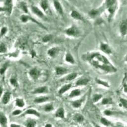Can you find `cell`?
<instances>
[{"mask_svg":"<svg viewBox=\"0 0 127 127\" xmlns=\"http://www.w3.org/2000/svg\"><path fill=\"white\" fill-rule=\"evenodd\" d=\"M113 114H114V113L112 112V111H109V110H105V111H104V114L106 116H111Z\"/></svg>","mask_w":127,"mask_h":127,"instance_id":"44","label":"cell"},{"mask_svg":"<svg viewBox=\"0 0 127 127\" xmlns=\"http://www.w3.org/2000/svg\"><path fill=\"white\" fill-rule=\"evenodd\" d=\"M3 88L1 87V86H0V98L3 96Z\"/></svg>","mask_w":127,"mask_h":127,"instance_id":"46","label":"cell"},{"mask_svg":"<svg viewBox=\"0 0 127 127\" xmlns=\"http://www.w3.org/2000/svg\"><path fill=\"white\" fill-rule=\"evenodd\" d=\"M102 98V95L100 94H95L93 97V102H96L98 101L100 98Z\"/></svg>","mask_w":127,"mask_h":127,"instance_id":"38","label":"cell"},{"mask_svg":"<svg viewBox=\"0 0 127 127\" xmlns=\"http://www.w3.org/2000/svg\"><path fill=\"white\" fill-rule=\"evenodd\" d=\"M41 6L43 8V10L44 11H46V9L48 7V1H42L41 2Z\"/></svg>","mask_w":127,"mask_h":127,"instance_id":"35","label":"cell"},{"mask_svg":"<svg viewBox=\"0 0 127 127\" xmlns=\"http://www.w3.org/2000/svg\"><path fill=\"white\" fill-rule=\"evenodd\" d=\"M65 61H66V62L72 64H74L75 63L73 57L70 53H67L66 55H65Z\"/></svg>","mask_w":127,"mask_h":127,"instance_id":"23","label":"cell"},{"mask_svg":"<svg viewBox=\"0 0 127 127\" xmlns=\"http://www.w3.org/2000/svg\"><path fill=\"white\" fill-rule=\"evenodd\" d=\"M100 50H101L103 52H104V53H105V54H111V48H110L109 45H107V44L102 43L100 44Z\"/></svg>","mask_w":127,"mask_h":127,"instance_id":"11","label":"cell"},{"mask_svg":"<svg viewBox=\"0 0 127 127\" xmlns=\"http://www.w3.org/2000/svg\"><path fill=\"white\" fill-rule=\"evenodd\" d=\"M10 127H21V126L19 124H16V123H11L10 125Z\"/></svg>","mask_w":127,"mask_h":127,"instance_id":"45","label":"cell"},{"mask_svg":"<svg viewBox=\"0 0 127 127\" xmlns=\"http://www.w3.org/2000/svg\"><path fill=\"white\" fill-rule=\"evenodd\" d=\"M100 122H101L102 124L105 126H109L111 125V122L109 121H108L107 119L104 118H102L101 120H100Z\"/></svg>","mask_w":127,"mask_h":127,"instance_id":"36","label":"cell"},{"mask_svg":"<svg viewBox=\"0 0 127 127\" xmlns=\"http://www.w3.org/2000/svg\"><path fill=\"white\" fill-rule=\"evenodd\" d=\"M96 81L98 84H100V85H102L104 86L105 87H109V85L108 83L105 82V81H102L100 79H96Z\"/></svg>","mask_w":127,"mask_h":127,"instance_id":"37","label":"cell"},{"mask_svg":"<svg viewBox=\"0 0 127 127\" xmlns=\"http://www.w3.org/2000/svg\"><path fill=\"white\" fill-rule=\"evenodd\" d=\"M45 127H52V126L51 124H46Z\"/></svg>","mask_w":127,"mask_h":127,"instance_id":"49","label":"cell"},{"mask_svg":"<svg viewBox=\"0 0 127 127\" xmlns=\"http://www.w3.org/2000/svg\"><path fill=\"white\" fill-rule=\"evenodd\" d=\"M59 48L58 47H54L52 48L49 50L48 51V54L50 55L52 57H54L57 54H59Z\"/></svg>","mask_w":127,"mask_h":127,"instance_id":"12","label":"cell"},{"mask_svg":"<svg viewBox=\"0 0 127 127\" xmlns=\"http://www.w3.org/2000/svg\"><path fill=\"white\" fill-rule=\"evenodd\" d=\"M102 12V9L100 8V9H96V10H92V11H90L89 13L90 16L91 17L94 18V17H96L100 13V12Z\"/></svg>","mask_w":127,"mask_h":127,"instance_id":"20","label":"cell"},{"mask_svg":"<svg viewBox=\"0 0 127 127\" xmlns=\"http://www.w3.org/2000/svg\"><path fill=\"white\" fill-rule=\"evenodd\" d=\"M48 92V88L46 87H41L38 88H36L33 92L34 94H42V93H46Z\"/></svg>","mask_w":127,"mask_h":127,"instance_id":"19","label":"cell"},{"mask_svg":"<svg viewBox=\"0 0 127 127\" xmlns=\"http://www.w3.org/2000/svg\"><path fill=\"white\" fill-rule=\"evenodd\" d=\"M125 61L127 62V55H126V57H125Z\"/></svg>","mask_w":127,"mask_h":127,"instance_id":"51","label":"cell"},{"mask_svg":"<svg viewBox=\"0 0 127 127\" xmlns=\"http://www.w3.org/2000/svg\"><path fill=\"white\" fill-rule=\"evenodd\" d=\"M8 31V28L6 27H3L1 29V31H0V36H4L5 34Z\"/></svg>","mask_w":127,"mask_h":127,"instance_id":"41","label":"cell"},{"mask_svg":"<svg viewBox=\"0 0 127 127\" xmlns=\"http://www.w3.org/2000/svg\"><path fill=\"white\" fill-rule=\"evenodd\" d=\"M4 8L6 10V12L8 13V15H11L12 11V7H13V3H12V1L10 0H8L4 2Z\"/></svg>","mask_w":127,"mask_h":127,"instance_id":"6","label":"cell"},{"mask_svg":"<svg viewBox=\"0 0 127 127\" xmlns=\"http://www.w3.org/2000/svg\"><path fill=\"white\" fill-rule=\"evenodd\" d=\"M29 74L31 76V78H33L34 79H37L39 78V75H40V72L37 68H33L29 72Z\"/></svg>","mask_w":127,"mask_h":127,"instance_id":"7","label":"cell"},{"mask_svg":"<svg viewBox=\"0 0 127 127\" xmlns=\"http://www.w3.org/2000/svg\"><path fill=\"white\" fill-rule=\"evenodd\" d=\"M74 120L78 123H82L84 121V117L81 114H76L73 117Z\"/></svg>","mask_w":127,"mask_h":127,"instance_id":"22","label":"cell"},{"mask_svg":"<svg viewBox=\"0 0 127 127\" xmlns=\"http://www.w3.org/2000/svg\"><path fill=\"white\" fill-rule=\"evenodd\" d=\"M123 90H124V92L127 94V84H125L123 86Z\"/></svg>","mask_w":127,"mask_h":127,"instance_id":"47","label":"cell"},{"mask_svg":"<svg viewBox=\"0 0 127 127\" xmlns=\"http://www.w3.org/2000/svg\"><path fill=\"white\" fill-rule=\"evenodd\" d=\"M120 102L123 107L127 110V100L125 98H120Z\"/></svg>","mask_w":127,"mask_h":127,"instance_id":"39","label":"cell"},{"mask_svg":"<svg viewBox=\"0 0 127 127\" xmlns=\"http://www.w3.org/2000/svg\"><path fill=\"white\" fill-rule=\"evenodd\" d=\"M71 84H67V85H65L62 87V88L60 89L59 92V94L60 95H62V94H64L65 92L69 90L71 88Z\"/></svg>","mask_w":127,"mask_h":127,"instance_id":"21","label":"cell"},{"mask_svg":"<svg viewBox=\"0 0 127 127\" xmlns=\"http://www.w3.org/2000/svg\"><path fill=\"white\" fill-rule=\"evenodd\" d=\"M106 7L108 10L109 12L110 13V18H111L113 16V15L115 13V11L117 8V1H114V0H107L106 1Z\"/></svg>","mask_w":127,"mask_h":127,"instance_id":"2","label":"cell"},{"mask_svg":"<svg viewBox=\"0 0 127 127\" xmlns=\"http://www.w3.org/2000/svg\"><path fill=\"white\" fill-rule=\"evenodd\" d=\"M52 38V35H46L43 37V42H48L50 41Z\"/></svg>","mask_w":127,"mask_h":127,"instance_id":"42","label":"cell"},{"mask_svg":"<svg viewBox=\"0 0 127 127\" xmlns=\"http://www.w3.org/2000/svg\"><path fill=\"white\" fill-rule=\"evenodd\" d=\"M71 17H73L74 19H77V20H83V17L81 15V14L78 12L76 10H72L71 14Z\"/></svg>","mask_w":127,"mask_h":127,"instance_id":"18","label":"cell"},{"mask_svg":"<svg viewBox=\"0 0 127 127\" xmlns=\"http://www.w3.org/2000/svg\"><path fill=\"white\" fill-rule=\"evenodd\" d=\"M9 64L8 62H6V63H4V64L3 65V66L1 67L0 68V74L1 75H3L4 74V72H6V71L7 70Z\"/></svg>","mask_w":127,"mask_h":127,"instance_id":"29","label":"cell"},{"mask_svg":"<svg viewBox=\"0 0 127 127\" xmlns=\"http://www.w3.org/2000/svg\"><path fill=\"white\" fill-rule=\"evenodd\" d=\"M15 104L19 107H23L25 105V102L22 98H17L15 100Z\"/></svg>","mask_w":127,"mask_h":127,"instance_id":"27","label":"cell"},{"mask_svg":"<svg viewBox=\"0 0 127 127\" xmlns=\"http://www.w3.org/2000/svg\"><path fill=\"white\" fill-rule=\"evenodd\" d=\"M22 113V111L19 109H15L12 112V115L13 116H18Z\"/></svg>","mask_w":127,"mask_h":127,"instance_id":"43","label":"cell"},{"mask_svg":"<svg viewBox=\"0 0 127 127\" xmlns=\"http://www.w3.org/2000/svg\"><path fill=\"white\" fill-rule=\"evenodd\" d=\"M7 52V48L3 43L0 44V54H5Z\"/></svg>","mask_w":127,"mask_h":127,"instance_id":"31","label":"cell"},{"mask_svg":"<svg viewBox=\"0 0 127 127\" xmlns=\"http://www.w3.org/2000/svg\"><path fill=\"white\" fill-rule=\"evenodd\" d=\"M83 58L97 69H100L106 72H116L117 71V69L107 58L99 52L89 53L84 55Z\"/></svg>","mask_w":127,"mask_h":127,"instance_id":"1","label":"cell"},{"mask_svg":"<svg viewBox=\"0 0 127 127\" xmlns=\"http://www.w3.org/2000/svg\"><path fill=\"white\" fill-rule=\"evenodd\" d=\"M36 125V121L32 119H29L26 121V127H35Z\"/></svg>","mask_w":127,"mask_h":127,"instance_id":"24","label":"cell"},{"mask_svg":"<svg viewBox=\"0 0 127 127\" xmlns=\"http://www.w3.org/2000/svg\"><path fill=\"white\" fill-rule=\"evenodd\" d=\"M20 7H21V8H22L25 12L28 13V6H27V5H26V4L24 2H21V3H20Z\"/></svg>","mask_w":127,"mask_h":127,"instance_id":"40","label":"cell"},{"mask_svg":"<svg viewBox=\"0 0 127 127\" xmlns=\"http://www.w3.org/2000/svg\"><path fill=\"white\" fill-rule=\"evenodd\" d=\"M31 10H32V12H33L35 15H36L37 16H38L39 17H40V18L45 17L44 13H43V12H42L38 7H36V6H32Z\"/></svg>","mask_w":127,"mask_h":127,"instance_id":"9","label":"cell"},{"mask_svg":"<svg viewBox=\"0 0 127 127\" xmlns=\"http://www.w3.org/2000/svg\"><path fill=\"white\" fill-rule=\"evenodd\" d=\"M26 114H32V115L36 116H38V117H39V116H40L39 113H38L37 111L34 109H28L24 113L23 116L26 115Z\"/></svg>","mask_w":127,"mask_h":127,"instance_id":"17","label":"cell"},{"mask_svg":"<svg viewBox=\"0 0 127 127\" xmlns=\"http://www.w3.org/2000/svg\"><path fill=\"white\" fill-rule=\"evenodd\" d=\"M83 98H81V99L77 100L74 101L73 102H72L73 107H75V108H78V107H79L81 105V104H82V102H83Z\"/></svg>","mask_w":127,"mask_h":127,"instance_id":"28","label":"cell"},{"mask_svg":"<svg viewBox=\"0 0 127 127\" xmlns=\"http://www.w3.org/2000/svg\"><path fill=\"white\" fill-rule=\"evenodd\" d=\"M10 97H11V93L9 92H4V94L3 95V97H2V103L4 105L7 104L10 101Z\"/></svg>","mask_w":127,"mask_h":127,"instance_id":"8","label":"cell"},{"mask_svg":"<svg viewBox=\"0 0 127 127\" xmlns=\"http://www.w3.org/2000/svg\"><path fill=\"white\" fill-rule=\"evenodd\" d=\"M120 33L123 36L127 34V19L123 20L120 26Z\"/></svg>","mask_w":127,"mask_h":127,"instance_id":"4","label":"cell"},{"mask_svg":"<svg viewBox=\"0 0 127 127\" xmlns=\"http://www.w3.org/2000/svg\"><path fill=\"white\" fill-rule=\"evenodd\" d=\"M53 109H54V106H53L52 104H47V105H46L44 107V110L46 112H50V111H52Z\"/></svg>","mask_w":127,"mask_h":127,"instance_id":"33","label":"cell"},{"mask_svg":"<svg viewBox=\"0 0 127 127\" xmlns=\"http://www.w3.org/2000/svg\"><path fill=\"white\" fill-rule=\"evenodd\" d=\"M113 103V100L111 98H104L102 100V104L105 105V104H110Z\"/></svg>","mask_w":127,"mask_h":127,"instance_id":"34","label":"cell"},{"mask_svg":"<svg viewBox=\"0 0 127 127\" xmlns=\"http://www.w3.org/2000/svg\"><path fill=\"white\" fill-rule=\"evenodd\" d=\"M77 76H78V74L76 72H73V73H71L68 76H67L64 79H65V81H71V80H73V79H75Z\"/></svg>","mask_w":127,"mask_h":127,"instance_id":"26","label":"cell"},{"mask_svg":"<svg viewBox=\"0 0 127 127\" xmlns=\"http://www.w3.org/2000/svg\"><path fill=\"white\" fill-rule=\"evenodd\" d=\"M0 126L1 127H8L7 117L2 111H0Z\"/></svg>","mask_w":127,"mask_h":127,"instance_id":"5","label":"cell"},{"mask_svg":"<svg viewBox=\"0 0 127 127\" xmlns=\"http://www.w3.org/2000/svg\"><path fill=\"white\" fill-rule=\"evenodd\" d=\"M64 116H65V112L64 109L62 107H60L55 113V117L60 118H64Z\"/></svg>","mask_w":127,"mask_h":127,"instance_id":"15","label":"cell"},{"mask_svg":"<svg viewBox=\"0 0 127 127\" xmlns=\"http://www.w3.org/2000/svg\"><path fill=\"white\" fill-rule=\"evenodd\" d=\"M48 99H49V98H48V97H45V96H43V97H38V98H35L34 102L42 103V102H44L47 101Z\"/></svg>","mask_w":127,"mask_h":127,"instance_id":"25","label":"cell"},{"mask_svg":"<svg viewBox=\"0 0 127 127\" xmlns=\"http://www.w3.org/2000/svg\"><path fill=\"white\" fill-rule=\"evenodd\" d=\"M6 12V10L4 8V7H1V6H0V12Z\"/></svg>","mask_w":127,"mask_h":127,"instance_id":"48","label":"cell"},{"mask_svg":"<svg viewBox=\"0 0 127 127\" xmlns=\"http://www.w3.org/2000/svg\"><path fill=\"white\" fill-rule=\"evenodd\" d=\"M65 32L66 34L69 35V36H78L79 33L78 29L74 26H72V27H71L70 28H69V29H67V30H65Z\"/></svg>","mask_w":127,"mask_h":127,"instance_id":"3","label":"cell"},{"mask_svg":"<svg viewBox=\"0 0 127 127\" xmlns=\"http://www.w3.org/2000/svg\"><path fill=\"white\" fill-rule=\"evenodd\" d=\"M94 127H100V126H98V125L95 124V123H94Z\"/></svg>","mask_w":127,"mask_h":127,"instance_id":"50","label":"cell"},{"mask_svg":"<svg viewBox=\"0 0 127 127\" xmlns=\"http://www.w3.org/2000/svg\"><path fill=\"white\" fill-rule=\"evenodd\" d=\"M81 94V91L78 89H75V90H73L72 92H71L69 95V97L71 98L72 97H77V96H79V95Z\"/></svg>","mask_w":127,"mask_h":127,"instance_id":"30","label":"cell"},{"mask_svg":"<svg viewBox=\"0 0 127 127\" xmlns=\"http://www.w3.org/2000/svg\"><path fill=\"white\" fill-rule=\"evenodd\" d=\"M89 79L87 78H80L79 80L76 82V85L78 86H82V85H87L89 82Z\"/></svg>","mask_w":127,"mask_h":127,"instance_id":"13","label":"cell"},{"mask_svg":"<svg viewBox=\"0 0 127 127\" xmlns=\"http://www.w3.org/2000/svg\"><path fill=\"white\" fill-rule=\"evenodd\" d=\"M68 71L66 68L62 67H57L55 68V72L57 75H62V74H64L66 73Z\"/></svg>","mask_w":127,"mask_h":127,"instance_id":"16","label":"cell"},{"mask_svg":"<svg viewBox=\"0 0 127 127\" xmlns=\"http://www.w3.org/2000/svg\"><path fill=\"white\" fill-rule=\"evenodd\" d=\"M10 83L12 86L14 87H17L19 86L18 81L15 78H11L10 79Z\"/></svg>","mask_w":127,"mask_h":127,"instance_id":"32","label":"cell"},{"mask_svg":"<svg viewBox=\"0 0 127 127\" xmlns=\"http://www.w3.org/2000/svg\"><path fill=\"white\" fill-rule=\"evenodd\" d=\"M54 4L57 11L61 15H63V9H62V7L61 6V4H60L59 1H54Z\"/></svg>","mask_w":127,"mask_h":127,"instance_id":"14","label":"cell"},{"mask_svg":"<svg viewBox=\"0 0 127 127\" xmlns=\"http://www.w3.org/2000/svg\"><path fill=\"white\" fill-rule=\"evenodd\" d=\"M20 19H21V20H22V22H28V20H32V21H33V22H34L35 23L39 24V26H41V27H43V28H45V27H44V26H43V25L39 24V23H38V22H37V21H36V20H35L34 19H32V18L31 17H29V16H28V15H22L21 16V17H20Z\"/></svg>","mask_w":127,"mask_h":127,"instance_id":"10","label":"cell"}]
</instances>
